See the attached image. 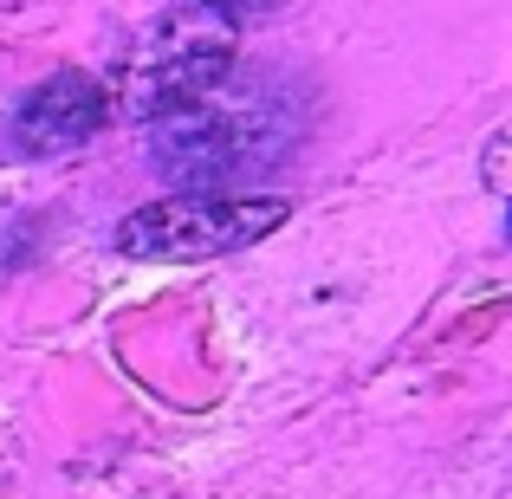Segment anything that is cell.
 I'll return each mask as SVG.
<instances>
[{"mask_svg": "<svg viewBox=\"0 0 512 499\" xmlns=\"http://www.w3.org/2000/svg\"><path fill=\"white\" fill-rule=\"evenodd\" d=\"M286 201L279 195H156L117 221V253L124 260H221L273 227H286Z\"/></svg>", "mask_w": 512, "mask_h": 499, "instance_id": "cell-3", "label": "cell"}, {"mask_svg": "<svg viewBox=\"0 0 512 499\" xmlns=\"http://www.w3.org/2000/svg\"><path fill=\"white\" fill-rule=\"evenodd\" d=\"M234 72V20L221 7H169L143 26L137 39L117 59V104L137 124H156V117L195 104L201 91H214Z\"/></svg>", "mask_w": 512, "mask_h": 499, "instance_id": "cell-2", "label": "cell"}, {"mask_svg": "<svg viewBox=\"0 0 512 499\" xmlns=\"http://www.w3.org/2000/svg\"><path fill=\"white\" fill-rule=\"evenodd\" d=\"M111 117V98L91 72H52L13 104L7 117V150L13 156H65L78 143L98 137V124Z\"/></svg>", "mask_w": 512, "mask_h": 499, "instance_id": "cell-4", "label": "cell"}, {"mask_svg": "<svg viewBox=\"0 0 512 499\" xmlns=\"http://www.w3.org/2000/svg\"><path fill=\"white\" fill-rule=\"evenodd\" d=\"M201 7H221V0H201Z\"/></svg>", "mask_w": 512, "mask_h": 499, "instance_id": "cell-5", "label": "cell"}, {"mask_svg": "<svg viewBox=\"0 0 512 499\" xmlns=\"http://www.w3.org/2000/svg\"><path fill=\"white\" fill-rule=\"evenodd\" d=\"M299 143V111L279 91H234V72L195 104L150 124V163L163 182L182 188H227V182H260L292 156Z\"/></svg>", "mask_w": 512, "mask_h": 499, "instance_id": "cell-1", "label": "cell"}]
</instances>
